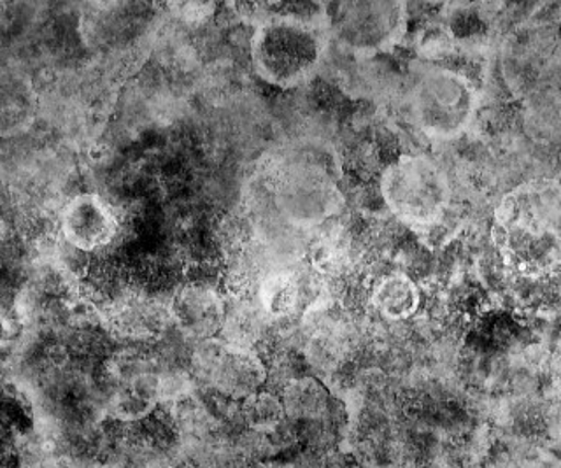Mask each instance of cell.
I'll return each mask as SVG.
<instances>
[{
    "instance_id": "cell-4",
    "label": "cell",
    "mask_w": 561,
    "mask_h": 468,
    "mask_svg": "<svg viewBox=\"0 0 561 468\" xmlns=\"http://www.w3.org/2000/svg\"><path fill=\"white\" fill-rule=\"evenodd\" d=\"M330 31L355 57L388 52L408 31V8L393 0H358L333 5Z\"/></svg>"
},
{
    "instance_id": "cell-14",
    "label": "cell",
    "mask_w": 561,
    "mask_h": 468,
    "mask_svg": "<svg viewBox=\"0 0 561 468\" xmlns=\"http://www.w3.org/2000/svg\"><path fill=\"white\" fill-rule=\"evenodd\" d=\"M224 332L227 344L253 350V344L259 341L262 332V318L253 309L242 307L232 315L225 316Z\"/></svg>"
},
{
    "instance_id": "cell-5",
    "label": "cell",
    "mask_w": 561,
    "mask_h": 468,
    "mask_svg": "<svg viewBox=\"0 0 561 468\" xmlns=\"http://www.w3.org/2000/svg\"><path fill=\"white\" fill-rule=\"evenodd\" d=\"M277 210L295 227L320 225L337 210V186L323 169L309 162H289L277 175Z\"/></svg>"
},
{
    "instance_id": "cell-9",
    "label": "cell",
    "mask_w": 561,
    "mask_h": 468,
    "mask_svg": "<svg viewBox=\"0 0 561 468\" xmlns=\"http://www.w3.org/2000/svg\"><path fill=\"white\" fill-rule=\"evenodd\" d=\"M181 332L193 339H210L224 329L225 306L213 289L186 286L172 298L169 309Z\"/></svg>"
},
{
    "instance_id": "cell-13",
    "label": "cell",
    "mask_w": 561,
    "mask_h": 468,
    "mask_svg": "<svg viewBox=\"0 0 561 468\" xmlns=\"http://www.w3.org/2000/svg\"><path fill=\"white\" fill-rule=\"evenodd\" d=\"M241 416L242 423L250 426L253 432L265 434L286 420V412L276 395L259 391L244 400Z\"/></svg>"
},
{
    "instance_id": "cell-11",
    "label": "cell",
    "mask_w": 561,
    "mask_h": 468,
    "mask_svg": "<svg viewBox=\"0 0 561 468\" xmlns=\"http://www.w3.org/2000/svg\"><path fill=\"white\" fill-rule=\"evenodd\" d=\"M373 304L388 320H408L420 309V289L405 274H390L382 277L374 288Z\"/></svg>"
},
{
    "instance_id": "cell-12",
    "label": "cell",
    "mask_w": 561,
    "mask_h": 468,
    "mask_svg": "<svg viewBox=\"0 0 561 468\" xmlns=\"http://www.w3.org/2000/svg\"><path fill=\"white\" fill-rule=\"evenodd\" d=\"M260 307L274 320L288 318L300 304V283L294 272L274 271L260 283Z\"/></svg>"
},
{
    "instance_id": "cell-7",
    "label": "cell",
    "mask_w": 561,
    "mask_h": 468,
    "mask_svg": "<svg viewBox=\"0 0 561 468\" xmlns=\"http://www.w3.org/2000/svg\"><path fill=\"white\" fill-rule=\"evenodd\" d=\"M60 230L64 241L79 253L104 250L118 233V219L110 204L93 193L70 198L61 210Z\"/></svg>"
},
{
    "instance_id": "cell-3",
    "label": "cell",
    "mask_w": 561,
    "mask_h": 468,
    "mask_svg": "<svg viewBox=\"0 0 561 468\" xmlns=\"http://www.w3.org/2000/svg\"><path fill=\"white\" fill-rule=\"evenodd\" d=\"M381 195L402 224L430 227L446 215L451 183L434 158L403 155L382 172Z\"/></svg>"
},
{
    "instance_id": "cell-2",
    "label": "cell",
    "mask_w": 561,
    "mask_h": 468,
    "mask_svg": "<svg viewBox=\"0 0 561 468\" xmlns=\"http://www.w3.org/2000/svg\"><path fill=\"white\" fill-rule=\"evenodd\" d=\"M409 104L412 122L426 137L453 140L470 127L479 99L467 76L446 67H428L414 79Z\"/></svg>"
},
{
    "instance_id": "cell-10",
    "label": "cell",
    "mask_w": 561,
    "mask_h": 468,
    "mask_svg": "<svg viewBox=\"0 0 561 468\" xmlns=\"http://www.w3.org/2000/svg\"><path fill=\"white\" fill-rule=\"evenodd\" d=\"M280 402L288 420L297 423L323 421L332 408L323 385L311 377H298L286 383Z\"/></svg>"
},
{
    "instance_id": "cell-8",
    "label": "cell",
    "mask_w": 561,
    "mask_h": 468,
    "mask_svg": "<svg viewBox=\"0 0 561 468\" xmlns=\"http://www.w3.org/2000/svg\"><path fill=\"white\" fill-rule=\"evenodd\" d=\"M39 111L32 79L13 67H0V139L31 130Z\"/></svg>"
},
{
    "instance_id": "cell-1",
    "label": "cell",
    "mask_w": 561,
    "mask_h": 468,
    "mask_svg": "<svg viewBox=\"0 0 561 468\" xmlns=\"http://www.w3.org/2000/svg\"><path fill=\"white\" fill-rule=\"evenodd\" d=\"M329 52L327 31L297 14H276L260 23L251 41V60L260 78L295 88L318 75Z\"/></svg>"
},
{
    "instance_id": "cell-6",
    "label": "cell",
    "mask_w": 561,
    "mask_h": 468,
    "mask_svg": "<svg viewBox=\"0 0 561 468\" xmlns=\"http://www.w3.org/2000/svg\"><path fill=\"white\" fill-rule=\"evenodd\" d=\"M198 379L228 399H248L267 381V368L253 350L206 341L193 355Z\"/></svg>"
}]
</instances>
